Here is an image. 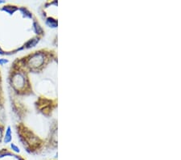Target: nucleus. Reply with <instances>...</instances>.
<instances>
[{
  "label": "nucleus",
  "instance_id": "nucleus-2",
  "mask_svg": "<svg viewBox=\"0 0 181 160\" xmlns=\"http://www.w3.org/2000/svg\"><path fill=\"white\" fill-rule=\"evenodd\" d=\"M12 149L13 150V151H15V153H19V149L17 146H15V144H12Z\"/></svg>",
  "mask_w": 181,
  "mask_h": 160
},
{
  "label": "nucleus",
  "instance_id": "nucleus-1",
  "mask_svg": "<svg viewBox=\"0 0 181 160\" xmlns=\"http://www.w3.org/2000/svg\"><path fill=\"white\" fill-rule=\"evenodd\" d=\"M3 97L2 91V78L0 73V142L3 140L4 131V122H3Z\"/></svg>",
  "mask_w": 181,
  "mask_h": 160
}]
</instances>
